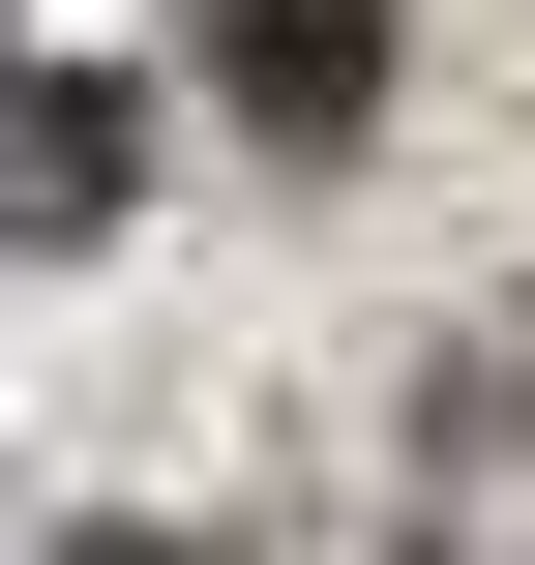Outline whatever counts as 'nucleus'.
<instances>
[{
	"instance_id": "f257e3e1",
	"label": "nucleus",
	"mask_w": 535,
	"mask_h": 565,
	"mask_svg": "<svg viewBox=\"0 0 535 565\" xmlns=\"http://www.w3.org/2000/svg\"><path fill=\"white\" fill-rule=\"evenodd\" d=\"M119 209H149V89L0 30V268H60V238H119Z\"/></svg>"
},
{
	"instance_id": "f03ea898",
	"label": "nucleus",
	"mask_w": 535,
	"mask_h": 565,
	"mask_svg": "<svg viewBox=\"0 0 535 565\" xmlns=\"http://www.w3.org/2000/svg\"><path fill=\"white\" fill-rule=\"evenodd\" d=\"M208 89H238L268 149H357V119H387V0H208Z\"/></svg>"
},
{
	"instance_id": "7ed1b4c3",
	"label": "nucleus",
	"mask_w": 535,
	"mask_h": 565,
	"mask_svg": "<svg viewBox=\"0 0 535 565\" xmlns=\"http://www.w3.org/2000/svg\"><path fill=\"white\" fill-rule=\"evenodd\" d=\"M60 565H179V536H60Z\"/></svg>"
}]
</instances>
